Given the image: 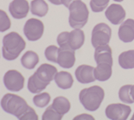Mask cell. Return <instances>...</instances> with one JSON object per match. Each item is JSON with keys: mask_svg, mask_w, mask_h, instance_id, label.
Instances as JSON below:
<instances>
[{"mask_svg": "<svg viewBox=\"0 0 134 120\" xmlns=\"http://www.w3.org/2000/svg\"><path fill=\"white\" fill-rule=\"evenodd\" d=\"M1 106L4 111L15 116L19 119H38L35 109L18 95L5 94L2 99Z\"/></svg>", "mask_w": 134, "mask_h": 120, "instance_id": "1", "label": "cell"}, {"mask_svg": "<svg viewBox=\"0 0 134 120\" xmlns=\"http://www.w3.org/2000/svg\"><path fill=\"white\" fill-rule=\"evenodd\" d=\"M58 70L50 64L44 63L30 76L28 82V89L32 93H38L44 90L54 79Z\"/></svg>", "mask_w": 134, "mask_h": 120, "instance_id": "2", "label": "cell"}, {"mask_svg": "<svg viewBox=\"0 0 134 120\" xmlns=\"http://www.w3.org/2000/svg\"><path fill=\"white\" fill-rule=\"evenodd\" d=\"M2 42V56L7 60L15 59L26 46L25 41L15 32L5 35Z\"/></svg>", "mask_w": 134, "mask_h": 120, "instance_id": "3", "label": "cell"}, {"mask_svg": "<svg viewBox=\"0 0 134 120\" xmlns=\"http://www.w3.org/2000/svg\"><path fill=\"white\" fill-rule=\"evenodd\" d=\"M105 92L103 88L98 86H93L81 91L79 99L83 107L89 111H96L104 99Z\"/></svg>", "mask_w": 134, "mask_h": 120, "instance_id": "4", "label": "cell"}, {"mask_svg": "<svg viewBox=\"0 0 134 120\" xmlns=\"http://www.w3.org/2000/svg\"><path fill=\"white\" fill-rule=\"evenodd\" d=\"M68 9L70 11V26L74 29L83 27L87 24L89 17V10L87 5L81 0H75Z\"/></svg>", "mask_w": 134, "mask_h": 120, "instance_id": "5", "label": "cell"}, {"mask_svg": "<svg viewBox=\"0 0 134 120\" xmlns=\"http://www.w3.org/2000/svg\"><path fill=\"white\" fill-rule=\"evenodd\" d=\"M112 30L110 27L106 23H99L96 25L92 31L91 42L94 48L99 46L107 45L110 42L111 38Z\"/></svg>", "mask_w": 134, "mask_h": 120, "instance_id": "6", "label": "cell"}, {"mask_svg": "<svg viewBox=\"0 0 134 120\" xmlns=\"http://www.w3.org/2000/svg\"><path fill=\"white\" fill-rule=\"evenodd\" d=\"M43 22L37 19H29L24 26L25 36L29 41H37L41 39L44 33Z\"/></svg>", "mask_w": 134, "mask_h": 120, "instance_id": "7", "label": "cell"}, {"mask_svg": "<svg viewBox=\"0 0 134 120\" xmlns=\"http://www.w3.org/2000/svg\"><path fill=\"white\" fill-rule=\"evenodd\" d=\"M3 80L6 89L12 92H19L24 87L25 78L17 70H9L5 74Z\"/></svg>", "mask_w": 134, "mask_h": 120, "instance_id": "8", "label": "cell"}, {"mask_svg": "<svg viewBox=\"0 0 134 120\" xmlns=\"http://www.w3.org/2000/svg\"><path fill=\"white\" fill-rule=\"evenodd\" d=\"M131 112V108L129 106L114 103L109 105L105 110V113L107 118L110 119L125 120L126 119Z\"/></svg>", "mask_w": 134, "mask_h": 120, "instance_id": "9", "label": "cell"}, {"mask_svg": "<svg viewBox=\"0 0 134 120\" xmlns=\"http://www.w3.org/2000/svg\"><path fill=\"white\" fill-rule=\"evenodd\" d=\"M107 19L114 25H119L126 17V11L124 7L119 4L110 5L105 12Z\"/></svg>", "mask_w": 134, "mask_h": 120, "instance_id": "10", "label": "cell"}, {"mask_svg": "<svg viewBox=\"0 0 134 120\" xmlns=\"http://www.w3.org/2000/svg\"><path fill=\"white\" fill-rule=\"evenodd\" d=\"M9 12L15 19L25 18L29 12V4L27 0H13L9 5Z\"/></svg>", "mask_w": 134, "mask_h": 120, "instance_id": "11", "label": "cell"}, {"mask_svg": "<svg viewBox=\"0 0 134 120\" xmlns=\"http://www.w3.org/2000/svg\"><path fill=\"white\" fill-rule=\"evenodd\" d=\"M95 68L88 65H81L75 71V76L77 81L83 84L93 82L96 80L94 75Z\"/></svg>", "mask_w": 134, "mask_h": 120, "instance_id": "12", "label": "cell"}, {"mask_svg": "<svg viewBox=\"0 0 134 120\" xmlns=\"http://www.w3.org/2000/svg\"><path fill=\"white\" fill-rule=\"evenodd\" d=\"M94 59L97 64H110L113 66L112 49L110 46L102 45L95 48Z\"/></svg>", "mask_w": 134, "mask_h": 120, "instance_id": "13", "label": "cell"}, {"mask_svg": "<svg viewBox=\"0 0 134 120\" xmlns=\"http://www.w3.org/2000/svg\"><path fill=\"white\" fill-rule=\"evenodd\" d=\"M118 36L121 41L130 42L134 40V20L128 19L121 24L118 31Z\"/></svg>", "mask_w": 134, "mask_h": 120, "instance_id": "14", "label": "cell"}, {"mask_svg": "<svg viewBox=\"0 0 134 120\" xmlns=\"http://www.w3.org/2000/svg\"><path fill=\"white\" fill-rule=\"evenodd\" d=\"M75 63V52L71 49H59L58 64L62 68L70 69Z\"/></svg>", "mask_w": 134, "mask_h": 120, "instance_id": "15", "label": "cell"}, {"mask_svg": "<svg viewBox=\"0 0 134 120\" xmlns=\"http://www.w3.org/2000/svg\"><path fill=\"white\" fill-rule=\"evenodd\" d=\"M85 40L84 32L80 29L71 31L68 36V46L73 50L79 49L81 48Z\"/></svg>", "mask_w": 134, "mask_h": 120, "instance_id": "16", "label": "cell"}, {"mask_svg": "<svg viewBox=\"0 0 134 120\" xmlns=\"http://www.w3.org/2000/svg\"><path fill=\"white\" fill-rule=\"evenodd\" d=\"M54 80L58 86L62 89H70L74 83L72 75L70 72L64 71L58 72L54 77Z\"/></svg>", "mask_w": 134, "mask_h": 120, "instance_id": "17", "label": "cell"}, {"mask_svg": "<svg viewBox=\"0 0 134 120\" xmlns=\"http://www.w3.org/2000/svg\"><path fill=\"white\" fill-rule=\"evenodd\" d=\"M112 66L110 64H97L94 69L96 79L101 82L109 79L112 75Z\"/></svg>", "mask_w": 134, "mask_h": 120, "instance_id": "18", "label": "cell"}, {"mask_svg": "<svg viewBox=\"0 0 134 120\" xmlns=\"http://www.w3.org/2000/svg\"><path fill=\"white\" fill-rule=\"evenodd\" d=\"M39 62V57L35 52L28 51L21 59V65L28 69H33Z\"/></svg>", "mask_w": 134, "mask_h": 120, "instance_id": "19", "label": "cell"}, {"mask_svg": "<svg viewBox=\"0 0 134 120\" xmlns=\"http://www.w3.org/2000/svg\"><path fill=\"white\" fill-rule=\"evenodd\" d=\"M48 12V6L44 0H33L31 2V12L39 17L44 16Z\"/></svg>", "mask_w": 134, "mask_h": 120, "instance_id": "20", "label": "cell"}, {"mask_svg": "<svg viewBox=\"0 0 134 120\" xmlns=\"http://www.w3.org/2000/svg\"><path fill=\"white\" fill-rule=\"evenodd\" d=\"M119 64L125 69L134 68V50L122 52L119 56Z\"/></svg>", "mask_w": 134, "mask_h": 120, "instance_id": "21", "label": "cell"}, {"mask_svg": "<svg viewBox=\"0 0 134 120\" xmlns=\"http://www.w3.org/2000/svg\"><path fill=\"white\" fill-rule=\"evenodd\" d=\"M52 106L58 113L64 116L69 112L71 109V103L67 98L64 96H58L54 99Z\"/></svg>", "mask_w": 134, "mask_h": 120, "instance_id": "22", "label": "cell"}, {"mask_svg": "<svg viewBox=\"0 0 134 120\" xmlns=\"http://www.w3.org/2000/svg\"><path fill=\"white\" fill-rule=\"evenodd\" d=\"M132 85H125L122 86L119 91V97L120 99L123 101L125 103L132 104L134 102V99L131 95V89Z\"/></svg>", "mask_w": 134, "mask_h": 120, "instance_id": "23", "label": "cell"}, {"mask_svg": "<svg viewBox=\"0 0 134 120\" xmlns=\"http://www.w3.org/2000/svg\"><path fill=\"white\" fill-rule=\"evenodd\" d=\"M51 100V96L48 92H43L41 94L36 95L33 98L34 104L39 108H43L48 106Z\"/></svg>", "mask_w": 134, "mask_h": 120, "instance_id": "24", "label": "cell"}, {"mask_svg": "<svg viewBox=\"0 0 134 120\" xmlns=\"http://www.w3.org/2000/svg\"><path fill=\"white\" fill-rule=\"evenodd\" d=\"M59 53V48L55 46H49L46 48L44 55L46 59L53 62L58 63V58Z\"/></svg>", "mask_w": 134, "mask_h": 120, "instance_id": "25", "label": "cell"}, {"mask_svg": "<svg viewBox=\"0 0 134 120\" xmlns=\"http://www.w3.org/2000/svg\"><path fill=\"white\" fill-rule=\"evenodd\" d=\"M63 118V115L58 113L54 108L52 106V105L49 106L47 109L44 111L43 116H42V119H62Z\"/></svg>", "mask_w": 134, "mask_h": 120, "instance_id": "26", "label": "cell"}, {"mask_svg": "<svg viewBox=\"0 0 134 120\" xmlns=\"http://www.w3.org/2000/svg\"><path fill=\"white\" fill-rule=\"evenodd\" d=\"M110 0H91V8L94 12H100L104 10L108 6Z\"/></svg>", "mask_w": 134, "mask_h": 120, "instance_id": "27", "label": "cell"}, {"mask_svg": "<svg viewBox=\"0 0 134 120\" xmlns=\"http://www.w3.org/2000/svg\"><path fill=\"white\" fill-rule=\"evenodd\" d=\"M0 16H1V21H0V31L5 32L8 30L11 27V21L6 14L3 10L0 11Z\"/></svg>", "mask_w": 134, "mask_h": 120, "instance_id": "28", "label": "cell"}, {"mask_svg": "<svg viewBox=\"0 0 134 120\" xmlns=\"http://www.w3.org/2000/svg\"><path fill=\"white\" fill-rule=\"evenodd\" d=\"M68 32H63L60 33L58 36V43L60 46V48L63 49H71L68 46V36H69Z\"/></svg>", "mask_w": 134, "mask_h": 120, "instance_id": "29", "label": "cell"}, {"mask_svg": "<svg viewBox=\"0 0 134 120\" xmlns=\"http://www.w3.org/2000/svg\"><path fill=\"white\" fill-rule=\"evenodd\" d=\"M75 0H62V4L64 5L67 8H69L70 6L72 4L73 2H74Z\"/></svg>", "mask_w": 134, "mask_h": 120, "instance_id": "30", "label": "cell"}, {"mask_svg": "<svg viewBox=\"0 0 134 120\" xmlns=\"http://www.w3.org/2000/svg\"><path fill=\"white\" fill-rule=\"evenodd\" d=\"M87 118V119H93V117L92 116H88V115H81V116H77V117H75L74 118V119H82V118Z\"/></svg>", "mask_w": 134, "mask_h": 120, "instance_id": "31", "label": "cell"}, {"mask_svg": "<svg viewBox=\"0 0 134 120\" xmlns=\"http://www.w3.org/2000/svg\"><path fill=\"white\" fill-rule=\"evenodd\" d=\"M49 1L54 5H61L62 4V0H49Z\"/></svg>", "mask_w": 134, "mask_h": 120, "instance_id": "32", "label": "cell"}, {"mask_svg": "<svg viewBox=\"0 0 134 120\" xmlns=\"http://www.w3.org/2000/svg\"><path fill=\"white\" fill-rule=\"evenodd\" d=\"M131 95H132V97L134 99V86H132V89H131Z\"/></svg>", "mask_w": 134, "mask_h": 120, "instance_id": "33", "label": "cell"}, {"mask_svg": "<svg viewBox=\"0 0 134 120\" xmlns=\"http://www.w3.org/2000/svg\"><path fill=\"white\" fill-rule=\"evenodd\" d=\"M115 2H122V1H124V0H114Z\"/></svg>", "mask_w": 134, "mask_h": 120, "instance_id": "34", "label": "cell"}, {"mask_svg": "<svg viewBox=\"0 0 134 120\" xmlns=\"http://www.w3.org/2000/svg\"><path fill=\"white\" fill-rule=\"evenodd\" d=\"M134 119V115L133 116V117H132V119Z\"/></svg>", "mask_w": 134, "mask_h": 120, "instance_id": "35", "label": "cell"}]
</instances>
